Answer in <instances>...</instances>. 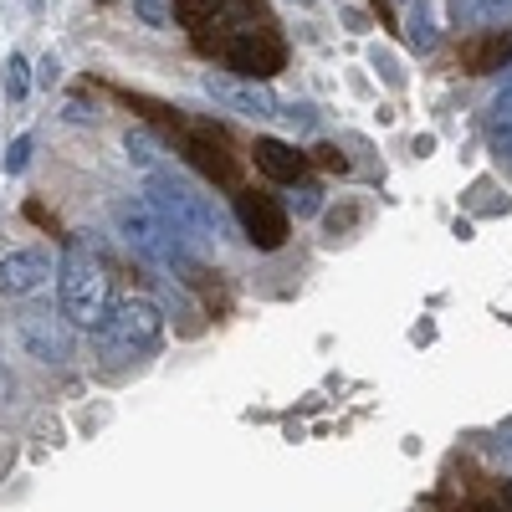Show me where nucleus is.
<instances>
[{
  "instance_id": "9d476101",
  "label": "nucleus",
  "mask_w": 512,
  "mask_h": 512,
  "mask_svg": "<svg viewBox=\"0 0 512 512\" xmlns=\"http://www.w3.org/2000/svg\"><path fill=\"white\" fill-rule=\"evenodd\" d=\"M185 154L205 169L210 180H221L236 190V159L226 154V134H216V128H195V134L185 139Z\"/></svg>"
},
{
  "instance_id": "cd10ccee",
  "label": "nucleus",
  "mask_w": 512,
  "mask_h": 512,
  "mask_svg": "<svg viewBox=\"0 0 512 512\" xmlns=\"http://www.w3.org/2000/svg\"><path fill=\"white\" fill-rule=\"evenodd\" d=\"M497 6H502V0H497Z\"/></svg>"
},
{
  "instance_id": "7ed1b4c3",
  "label": "nucleus",
  "mask_w": 512,
  "mask_h": 512,
  "mask_svg": "<svg viewBox=\"0 0 512 512\" xmlns=\"http://www.w3.org/2000/svg\"><path fill=\"white\" fill-rule=\"evenodd\" d=\"M144 200H149L185 241H221V236H226V216L216 210V200L200 195V190L185 185V180H175V175H154L149 190H144Z\"/></svg>"
},
{
  "instance_id": "aec40b11",
  "label": "nucleus",
  "mask_w": 512,
  "mask_h": 512,
  "mask_svg": "<svg viewBox=\"0 0 512 512\" xmlns=\"http://www.w3.org/2000/svg\"><path fill=\"white\" fill-rule=\"evenodd\" d=\"M277 118H287L292 128H313V108H308V103H287Z\"/></svg>"
},
{
  "instance_id": "9b49d317",
  "label": "nucleus",
  "mask_w": 512,
  "mask_h": 512,
  "mask_svg": "<svg viewBox=\"0 0 512 512\" xmlns=\"http://www.w3.org/2000/svg\"><path fill=\"white\" fill-rule=\"evenodd\" d=\"M251 159H256V169H262L267 180H277V185H297L308 175V154H297L292 144H282V139H256L251 144Z\"/></svg>"
},
{
  "instance_id": "f8f14e48",
  "label": "nucleus",
  "mask_w": 512,
  "mask_h": 512,
  "mask_svg": "<svg viewBox=\"0 0 512 512\" xmlns=\"http://www.w3.org/2000/svg\"><path fill=\"white\" fill-rule=\"evenodd\" d=\"M512 62V31H487L477 41H466L461 47V67L472 77H487V72H502Z\"/></svg>"
},
{
  "instance_id": "39448f33",
  "label": "nucleus",
  "mask_w": 512,
  "mask_h": 512,
  "mask_svg": "<svg viewBox=\"0 0 512 512\" xmlns=\"http://www.w3.org/2000/svg\"><path fill=\"white\" fill-rule=\"evenodd\" d=\"M216 47H221V57L231 62V72H241V77H251V82H267V77L282 72V62H287V47H282V36H277L272 26H241V31L221 36Z\"/></svg>"
},
{
  "instance_id": "4be33fe9",
  "label": "nucleus",
  "mask_w": 512,
  "mask_h": 512,
  "mask_svg": "<svg viewBox=\"0 0 512 512\" xmlns=\"http://www.w3.org/2000/svg\"><path fill=\"white\" fill-rule=\"evenodd\" d=\"M139 16L144 21H164V6H159V0H139Z\"/></svg>"
},
{
  "instance_id": "ddd939ff",
  "label": "nucleus",
  "mask_w": 512,
  "mask_h": 512,
  "mask_svg": "<svg viewBox=\"0 0 512 512\" xmlns=\"http://www.w3.org/2000/svg\"><path fill=\"white\" fill-rule=\"evenodd\" d=\"M123 149H128V164H134V169H149V175L159 169V139L149 134V128H128Z\"/></svg>"
},
{
  "instance_id": "f257e3e1",
  "label": "nucleus",
  "mask_w": 512,
  "mask_h": 512,
  "mask_svg": "<svg viewBox=\"0 0 512 512\" xmlns=\"http://www.w3.org/2000/svg\"><path fill=\"white\" fill-rule=\"evenodd\" d=\"M57 292H62V313L77 328H98L108 303V267L98 262V251L88 236H72L62 251V267H57Z\"/></svg>"
},
{
  "instance_id": "f03ea898",
  "label": "nucleus",
  "mask_w": 512,
  "mask_h": 512,
  "mask_svg": "<svg viewBox=\"0 0 512 512\" xmlns=\"http://www.w3.org/2000/svg\"><path fill=\"white\" fill-rule=\"evenodd\" d=\"M93 333H98L103 359H118V364L149 359L164 344V313L149 303V297H123V303H113L103 313V323Z\"/></svg>"
},
{
  "instance_id": "0eeeda50",
  "label": "nucleus",
  "mask_w": 512,
  "mask_h": 512,
  "mask_svg": "<svg viewBox=\"0 0 512 512\" xmlns=\"http://www.w3.org/2000/svg\"><path fill=\"white\" fill-rule=\"evenodd\" d=\"M236 221L246 231V241L256 251H277L287 241V210L272 200V195H256V190H236Z\"/></svg>"
},
{
  "instance_id": "dca6fc26",
  "label": "nucleus",
  "mask_w": 512,
  "mask_h": 512,
  "mask_svg": "<svg viewBox=\"0 0 512 512\" xmlns=\"http://www.w3.org/2000/svg\"><path fill=\"white\" fill-rule=\"evenodd\" d=\"M0 82H6V98L11 103H21L26 98V88H31V67H26V57H6V67H0Z\"/></svg>"
},
{
  "instance_id": "5701e85b",
  "label": "nucleus",
  "mask_w": 512,
  "mask_h": 512,
  "mask_svg": "<svg viewBox=\"0 0 512 512\" xmlns=\"http://www.w3.org/2000/svg\"><path fill=\"white\" fill-rule=\"evenodd\" d=\"M36 82H41V88H52V82H57V62L47 57V62H41V72H36Z\"/></svg>"
},
{
  "instance_id": "6e6552de",
  "label": "nucleus",
  "mask_w": 512,
  "mask_h": 512,
  "mask_svg": "<svg viewBox=\"0 0 512 512\" xmlns=\"http://www.w3.org/2000/svg\"><path fill=\"white\" fill-rule=\"evenodd\" d=\"M205 93L216 98V103H226L231 113H246V118H277L282 113V103L272 98L267 82H251V77H221V72H210L205 77Z\"/></svg>"
},
{
  "instance_id": "a211bd4d",
  "label": "nucleus",
  "mask_w": 512,
  "mask_h": 512,
  "mask_svg": "<svg viewBox=\"0 0 512 512\" xmlns=\"http://www.w3.org/2000/svg\"><path fill=\"white\" fill-rule=\"evenodd\" d=\"M26 164H31V134H21V139L6 149V175H21Z\"/></svg>"
},
{
  "instance_id": "6ab92c4d",
  "label": "nucleus",
  "mask_w": 512,
  "mask_h": 512,
  "mask_svg": "<svg viewBox=\"0 0 512 512\" xmlns=\"http://www.w3.org/2000/svg\"><path fill=\"white\" fill-rule=\"evenodd\" d=\"M512 118V77L502 82V93L492 98V123H507Z\"/></svg>"
},
{
  "instance_id": "a878e982",
  "label": "nucleus",
  "mask_w": 512,
  "mask_h": 512,
  "mask_svg": "<svg viewBox=\"0 0 512 512\" xmlns=\"http://www.w3.org/2000/svg\"><path fill=\"white\" fill-rule=\"evenodd\" d=\"M502 441H507V451H512V420L502 425Z\"/></svg>"
},
{
  "instance_id": "393cba45",
  "label": "nucleus",
  "mask_w": 512,
  "mask_h": 512,
  "mask_svg": "<svg viewBox=\"0 0 512 512\" xmlns=\"http://www.w3.org/2000/svg\"><path fill=\"white\" fill-rule=\"evenodd\" d=\"M497 507H502V512H512V482H502V492H497Z\"/></svg>"
},
{
  "instance_id": "4468645a",
  "label": "nucleus",
  "mask_w": 512,
  "mask_h": 512,
  "mask_svg": "<svg viewBox=\"0 0 512 512\" xmlns=\"http://www.w3.org/2000/svg\"><path fill=\"white\" fill-rule=\"evenodd\" d=\"M216 11H221V0H175V21L190 31H210Z\"/></svg>"
},
{
  "instance_id": "423d86ee",
  "label": "nucleus",
  "mask_w": 512,
  "mask_h": 512,
  "mask_svg": "<svg viewBox=\"0 0 512 512\" xmlns=\"http://www.w3.org/2000/svg\"><path fill=\"white\" fill-rule=\"evenodd\" d=\"M16 333L31 359L41 364H62L72 359V328H67V313H52V308H26L16 318Z\"/></svg>"
},
{
  "instance_id": "b1692460",
  "label": "nucleus",
  "mask_w": 512,
  "mask_h": 512,
  "mask_svg": "<svg viewBox=\"0 0 512 512\" xmlns=\"http://www.w3.org/2000/svg\"><path fill=\"white\" fill-rule=\"evenodd\" d=\"M67 118H72V123H88L93 113H88V103H77V98H72V103H67Z\"/></svg>"
},
{
  "instance_id": "bb28decb",
  "label": "nucleus",
  "mask_w": 512,
  "mask_h": 512,
  "mask_svg": "<svg viewBox=\"0 0 512 512\" xmlns=\"http://www.w3.org/2000/svg\"><path fill=\"white\" fill-rule=\"evenodd\" d=\"M472 512H502V507H497V502H482V507H472Z\"/></svg>"
},
{
  "instance_id": "20e7f679",
  "label": "nucleus",
  "mask_w": 512,
  "mask_h": 512,
  "mask_svg": "<svg viewBox=\"0 0 512 512\" xmlns=\"http://www.w3.org/2000/svg\"><path fill=\"white\" fill-rule=\"evenodd\" d=\"M113 221H118V236L134 246L139 256H149V262H159V267H180V262H190V241L169 226L159 210L149 205V200H123L118 210H113Z\"/></svg>"
},
{
  "instance_id": "f3484780",
  "label": "nucleus",
  "mask_w": 512,
  "mask_h": 512,
  "mask_svg": "<svg viewBox=\"0 0 512 512\" xmlns=\"http://www.w3.org/2000/svg\"><path fill=\"white\" fill-rule=\"evenodd\" d=\"M410 47H415V52H431V47H436V26H431V16H420V11L410 16Z\"/></svg>"
},
{
  "instance_id": "2eb2a0df",
  "label": "nucleus",
  "mask_w": 512,
  "mask_h": 512,
  "mask_svg": "<svg viewBox=\"0 0 512 512\" xmlns=\"http://www.w3.org/2000/svg\"><path fill=\"white\" fill-rule=\"evenodd\" d=\"M287 210H292L297 221L318 216V210H323V190H318L313 180H297V185H292V195H287Z\"/></svg>"
},
{
  "instance_id": "412c9836",
  "label": "nucleus",
  "mask_w": 512,
  "mask_h": 512,
  "mask_svg": "<svg viewBox=\"0 0 512 512\" xmlns=\"http://www.w3.org/2000/svg\"><path fill=\"white\" fill-rule=\"evenodd\" d=\"M313 154H318V164H323V169H349V159L338 154V149H328V144H323V149H313Z\"/></svg>"
},
{
  "instance_id": "1a4fd4ad",
  "label": "nucleus",
  "mask_w": 512,
  "mask_h": 512,
  "mask_svg": "<svg viewBox=\"0 0 512 512\" xmlns=\"http://www.w3.org/2000/svg\"><path fill=\"white\" fill-rule=\"evenodd\" d=\"M47 282H52V256L47 251L21 246V251L0 256V297H31Z\"/></svg>"
}]
</instances>
